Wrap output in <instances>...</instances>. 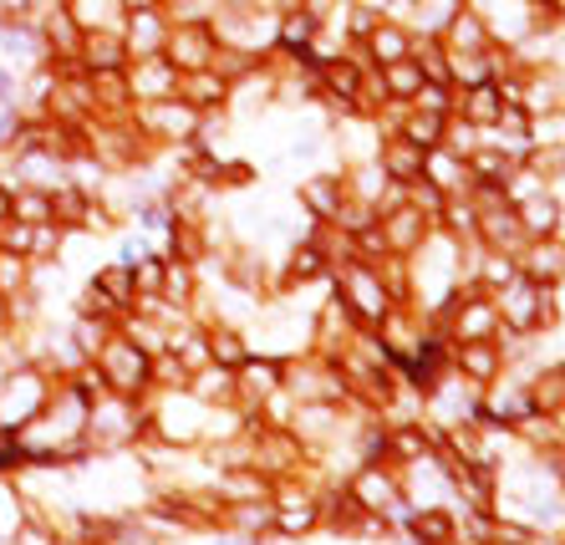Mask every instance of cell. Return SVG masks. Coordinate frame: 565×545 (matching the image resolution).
Listing matches in <instances>:
<instances>
[{"instance_id": "cell-11", "label": "cell", "mask_w": 565, "mask_h": 545, "mask_svg": "<svg viewBox=\"0 0 565 545\" xmlns=\"http://www.w3.org/2000/svg\"><path fill=\"white\" fill-rule=\"evenodd\" d=\"M122 6H132V11H148V6H153V0H122Z\"/></svg>"}, {"instance_id": "cell-8", "label": "cell", "mask_w": 565, "mask_h": 545, "mask_svg": "<svg viewBox=\"0 0 565 545\" xmlns=\"http://www.w3.org/2000/svg\"><path fill=\"white\" fill-rule=\"evenodd\" d=\"M311 36H316L311 15H286V26H280V41H286V46H306Z\"/></svg>"}, {"instance_id": "cell-5", "label": "cell", "mask_w": 565, "mask_h": 545, "mask_svg": "<svg viewBox=\"0 0 565 545\" xmlns=\"http://www.w3.org/2000/svg\"><path fill=\"white\" fill-rule=\"evenodd\" d=\"M372 56L382 62H397V56H408V36L393 26H372Z\"/></svg>"}, {"instance_id": "cell-7", "label": "cell", "mask_w": 565, "mask_h": 545, "mask_svg": "<svg viewBox=\"0 0 565 545\" xmlns=\"http://www.w3.org/2000/svg\"><path fill=\"white\" fill-rule=\"evenodd\" d=\"M448 41H454V46H484V26H479V21H473V15H454V26H448Z\"/></svg>"}, {"instance_id": "cell-3", "label": "cell", "mask_w": 565, "mask_h": 545, "mask_svg": "<svg viewBox=\"0 0 565 545\" xmlns=\"http://www.w3.org/2000/svg\"><path fill=\"white\" fill-rule=\"evenodd\" d=\"M158 41H163V26H158L153 6H148V11L132 15V31H128V41H122V46H132V52H153Z\"/></svg>"}, {"instance_id": "cell-1", "label": "cell", "mask_w": 565, "mask_h": 545, "mask_svg": "<svg viewBox=\"0 0 565 545\" xmlns=\"http://www.w3.org/2000/svg\"><path fill=\"white\" fill-rule=\"evenodd\" d=\"M169 56L179 62V67H189V72L210 67V62H214V36H210L204 26H184V31H173Z\"/></svg>"}, {"instance_id": "cell-4", "label": "cell", "mask_w": 565, "mask_h": 545, "mask_svg": "<svg viewBox=\"0 0 565 545\" xmlns=\"http://www.w3.org/2000/svg\"><path fill=\"white\" fill-rule=\"evenodd\" d=\"M463 103H469V118H473V122H494V118H504V103H500V93H494V87H473V93L463 97Z\"/></svg>"}, {"instance_id": "cell-2", "label": "cell", "mask_w": 565, "mask_h": 545, "mask_svg": "<svg viewBox=\"0 0 565 545\" xmlns=\"http://www.w3.org/2000/svg\"><path fill=\"white\" fill-rule=\"evenodd\" d=\"M87 56H93L97 72H113L128 56V46H122V36H113V31H97V36H87Z\"/></svg>"}, {"instance_id": "cell-6", "label": "cell", "mask_w": 565, "mask_h": 545, "mask_svg": "<svg viewBox=\"0 0 565 545\" xmlns=\"http://www.w3.org/2000/svg\"><path fill=\"white\" fill-rule=\"evenodd\" d=\"M122 11V0H77V21L82 26H113V15Z\"/></svg>"}, {"instance_id": "cell-10", "label": "cell", "mask_w": 565, "mask_h": 545, "mask_svg": "<svg viewBox=\"0 0 565 545\" xmlns=\"http://www.w3.org/2000/svg\"><path fill=\"white\" fill-rule=\"evenodd\" d=\"M189 97H199V103H214V97H224V82L204 77V67H199V77L189 82Z\"/></svg>"}, {"instance_id": "cell-9", "label": "cell", "mask_w": 565, "mask_h": 545, "mask_svg": "<svg viewBox=\"0 0 565 545\" xmlns=\"http://www.w3.org/2000/svg\"><path fill=\"white\" fill-rule=\"evenodd\" d=\"M327 82H331V87H337L342 97H352V93H356V72L347 67V62H327Z\"/></svg>"}]
</instances>
